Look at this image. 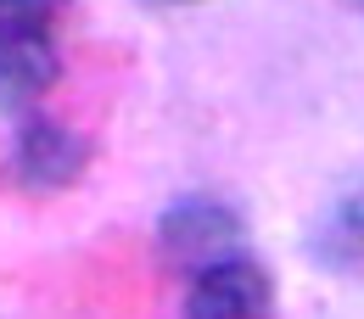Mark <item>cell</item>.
Here are the masks:
<instances>
[{
  "label": "cell",
  "instance_id": "cell-5",
  "mask_svg": "<svg viewBox=\"0 0 364 319\" xmlns=\"http://www.w3.org/2000/svg\"><path fill=\"white\" fill-rule=\"evenodd\" d=\"M309 258H314L319 274L331 280H359L364 269V207H359V190H342L325 219L309 235Z\"/></svg>",
  "mask_w": 364,
  "mask_h": 319
},
{
  "label": "cell",
  "instance_id": "cell-3",
  "mask_svg": "<svg viewBox=\"0 0 364 319\" xmlns=\"http://www.w3.org/2000/svg\"><path fill=\"white\" fill-rule=\"evenodd\" d=\"M235 247H247V213L225 196H180L157 213V258L174 274H191L213 258H225Z\"/></svg>",
  "mask_w": 364,
  "mask_h": 319
},
{
  "label": "cell",
  "instance_id": "cell-7",
  "mask_svg": "<svg viewBox=\"0 0 364 319\" xmlns=\"http://www.w3.org/2000/svg\"><path fill=\"white\" fill-rule=\"evenodd\" d=\"M348 6H359V0H348Z\"/></svg>",
  "mask_w": 364,
  "mask_h": 319
},
{
  "label": "cell",
  "instance_id": "cell-1",
  "mask_svg": "<svg viewBox=\"0 0 364 319\" xmlns=\"http://www.w3.org/2000/svg\"><path fill=\"white\" fill-rule=\"evenodd\" d=\"M73 0H0V101L40 107L62 85V23Z\"/></svg>",
  "mask_w": 364,
  "mask_h": 319
},
{
  "label": "cell",
  "instance_id": "cell-2",
  "mask_svg": "<svg viewBox=\"0 0 364 319\" xmlns=\"http://www.w3.org/2000/svg\"><path fill=\"white\" fill-rule=\"evenodd\" d=\"M90 163H95L90 135H79L73 124L50 118L40 107L23 112V124L11 135V151H6V174L23 196H62V190L85 185Z\"/></svg>",
  "mask_w": 364,
  "mask_h": 319
},
{
  "label": "cell",
  "instance_id": "cell-6",
  "mask_svg": "<svg viewBox=\"0 0 364 319\" xmlns=\"http://www.w3.org/2000/svg\"><path fill=\"white\" fill-rule=\"evenodd\" d=\"M151 6H191V0H151Z\"/></svg>",
  "mask_w": 364,
  "mask_h": 319
},
{
  "label": "cell",
  "instance_id": "cell-4",
  "mask_svg": "<svg viewBox=\"0 0 364 319\" xmlns=\"http://www.w3.org/2000/svg\"><path fill=\"white\" fill-rule=\"evenodd\" d=\"M180 308L191 319H258L274 314V274L252 247L180 274Z\"/></svg>",
  "mask_w": 364,
  "mask_h": 319
}]
</instances>
